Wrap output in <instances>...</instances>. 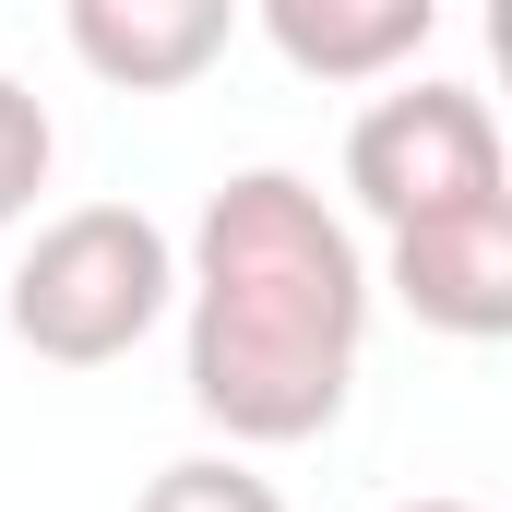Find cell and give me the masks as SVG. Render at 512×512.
<instances>
[{
    "instance_id": "cell-6",
    "label": "cell",
    "mask_w": 512,
    "mask_h": 512,
    "mask_svg": "<svg viewBox=\"0 0 512 512\" xmlns=\"http://www.w3.org/2000/svg\"><path fill=\"white\" fill-rule=\"evenodd\" d=\"M239 12L298 84H393L441 36V0H239Z\"/></svg>"
},
{
    "instance_id": "cell-1",
    "label": "cell",
    "mask_w": 512,
    "mask_h": 512,
    "mask_svg": "<svg viewBox=\"0 0 512 512\" xmlns=\"http://www.w3.org/2000/svg\"><path fill=\"white\" fill-rule=\"evenodd\" d=\"M370 251L298 179L239 167L179 239V382L227 453H298L346 417L370 358Z\"/></svg>"
},
{
    "instance_id": "cell-2",
    "label": "cell",
    "mask_w": 512,
    "mask_h": 512,
    "mask_svg": "<svg viewBox=\"0 0 512 512\" xmlns=\"http://www.w3.org/2000/svg\"><path fill=\"white\" fill-rule=\"evenodd\" d=\"M179 310V239L143 215V203H72L48 215L12 286H0V322L24 358L48 370H120L131 346Z\"/></svg>"
},
{
    "instance_id": "cell-5",
    "label": "cell",
    "mask_w": 512,
    "mask_h": 512,
    "mask_svg": "<svg viewBox=\"0 0 512 512\" xmlns=\"http://www.w3.org/2000/svg\"><path fill=\"white\" fill-rule=\"evenodd\" d=\"M60 24H72V60L108 96H179L227 60L239 0H60Z\"/></svg>"
},
{
    "instance_id": "cell-9",
    "label": "cell",
    "mask_w": 512,
    "mask_h": 512,
    "mask_svg": "<svg viewBox=\"0 0 512 512\" xmlns=\"http://www.w3.org/2000/svg\"><path fill=\"white\" fill-rule=\"evenodd\" d=\"M393 512H477V501H453V489H429V501H393Z\"/></svg>"
},
{
    "instance_id": "cell-3",
    "label": "cell",
    "mask_w": 512,
    "mask_h": 512,
    "mask_svg": "<svg viewBox=\"0 0 512 512\" xmlns=\"http://www.w3.org/2000/svg\"><path fill=\"white\" fill-rule=\"evenodd\" d=\"M501 191V120L477 84H393L358 108L346 131V203L370 227H417V215H453V203H489Z\"/></svg>"
},
{
    "instance_id": "cell-7",
    "label": "cell",
    "mask_w": 512,
    "mask_h": 512,
    "mask_svg": "<svg viewBox=\"0 0 512 512\" xmlns=\"http://www.w3.org/2000/svg\"><path fill=\"white\" fill-rule=\"evenodd\" d=\"M131 512H286V489L262 477L251 453H179V465L143 477V501H131Z\"/></svg>"
},
{
    "instance_id": "cell-4",
    "label": "cell",
    "mask_w": 512,
    "mask_h": 512,
    "mask_svg": "<svg viewBox=\"0 0 512 512\" xmlns=\"http://www.w3.org/2000/svg\"><path fill=\"white\" fill-rule=\"evenodd\" d=\"M370 286H393L405 322H429L453 346L512 334V191L453 203V215H417V227H382V274Z\"/></svg>"
},
{
    "instance_id": "cell-8",
    "label": "cell",
    "mask_w": 512,
    "mask_h": 512,
    "mask_svg": "<svg viewBox=\"0 0 512 512\" xmlns=\"http://www.w3.org/2000/svg\"><path fill=\"white\" fill-rule=\"evenodd\" d=\"M60 179V120H48V96L36 84H12L0 72V239L36 215V191Z\"/></svg>"
}]
</instances>
